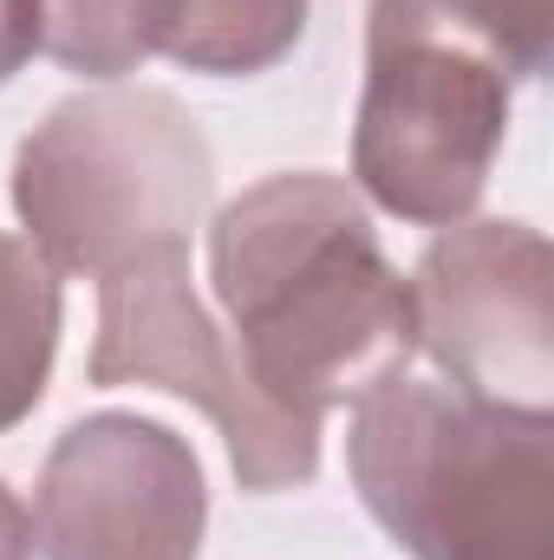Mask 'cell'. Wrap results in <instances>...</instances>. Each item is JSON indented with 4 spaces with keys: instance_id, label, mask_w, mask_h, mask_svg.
<instances>
[{
    "instance_id": "30bf717a",
    "label": "cell",
    "mask_w": 554,
    "mask_h": 560,
    "mask_svg": "<svg viewBox=\"0 0 554 560\" xmlns=\"http://www.w3.org/2000/svg\"><path fill=\"white\" fill-rule=\"evenodd\" d=\"M183 0H39V52L79 79L118 85L163 52Z\"/></svg>"
},
{
    "instance_id": "52a82bcc",
    "label": "cell",
    "mask_w": 554,
    "mask_h": 560,
    "mask_svg": "<svg viewBox=\"0 0 554 560\" xmlns=\"http://www.w3.org/2000/svg\"><path fill=\"white\" fill-rule=\"evenodd\" d=\"M203 528V463L170 423L92 411L46 450L33 489V541L46 560H196Z\"/></svg>"
},
{
    "instance_id": "8fae6325",
    "label": "cell",
    "mask_w": 554,
    "mask_h": 560,
    "mask_svg": "<svg viewBox=\"0 0 554 560\" xmlns=\"http://www.w3.org/2000/svg\"><path fill=\"white\" fill-rule=\"evenodd\" d=\"M307 33V0H183L163 52L209 79H249L280 66Z\"/></svg>"
},
{
    "instance_id": "7a4b0ae2",
    "label": "cell",
    "mask_w": 554,
    "mask_h": 560,
    "mask_svg": "<svg viewBox=\"0 0 554 560\" xmlns=\"http://www.w3.org/2000/svg\"><path fill=\"white\" fill-rule=\"evenodd\" d=\"M346 469L412 560H554V411H503L405 365L353 405Z\"/></svg>"
},
{
    "instance_id": "9c48e42d",
    "label": "cell",
    "mask_w": 554,
    "mask_h": 560,
    "mask_svg": "<svg viewBox=\"0 0 554 560\" xmlns=\"http://www.w3.org/2000/svg\"><path fill=\"white\" fill-rule=\"evenodd\" d=\"M66 293L26 235H0V430L33 418L59 359Z\"/></svg>"
},
{
    "instance_id": "4fadbf2b",
    "label": "cell",
    "mask_w": 554,
    "mask_h": 560,
    "mask_svg": "<svg viewBox=\"0 0 554 560\" xmlns=\"http://www.w3.org/2000/svg\"><path fill=\"white\" fill-rule=\"evenodd\" d=\"M33 509L0 482V560H33Z\"/></svg>"
},
{
    "instance_id": "5b68a950",
    "label": "cell",
    "mask_w": 554,
    "mask_h": 560,
    "mask_svg": "<svg viewBox=\"0 0 554 560\" xmlns=\"http://www.w3.org/2000/svg\"><path fill=\"white\" fill-rule=\"evenodd\" d=\"M509 79L437 39L366 46L353 118V189L412 229H457L489 189L509 138Z\"/></svg>"
},
{
    "instance_id": "8992f818",
    "label": "cell",
    "mask_w": 554,
    "mask_h": 560,
    "mask_svg": "<svg viewBox=\"0 0 554 560\" xmlns=\"http://www.w3.org/2000/svg\"><path fill=\"white\" fill-rule=\"evenodd\" d=\"M417 352L503 411H554V255L529 222H457L412 275Z\"/></svg>"
},
{
    "instance_id": "6da1fadb",
    "label": "cell",
    "mask_w": 554,
    "mask_h": 560,
    "mask_svg": "<svg viewBox=\"0 0 554 560\" xmlns=\"http://www.w3.org/2000/svg\"><path fill=\"white\" fill-rule=\"evenodd\" d=\"M209 280L249 385L300 423L359 405L417 352L412 280L346 176L280 170L209 222Z\"/></svg>"
},
{
    "instance_id": "7c38bea8",
    "label": "cell",
    "mask_w": 554,
    "mask_h": 560,
    "mask_svg": "<svg viewBox=\"0 0 554 560\" xmlns=\"http://www.w3.org/2000/svg\"><path fill=\"white\" fill-rule=\"evenodd\" d=\"M39 52V0H0V85Z\"/></svg>"
},
{
    "instance_id": "ba28073f",
    "label": "cell",
    "mask_w": 554,
    "mask_h": 560,
    "mask_svg": "<svg viewBox=\"0 0 554 560\" xmlns=\"http://www.w3.org/2000/svg\"><path fill=\"white\" fill-rule=\"evenodd\" d=\"M379 39H437L489 59L509 85H522L554 59V0H372L366 46Z\"/></svg>"
},
{
    "instance_id": "277c9868",
    "label": "cell",
    "mask_w": 554,
    "mask_h": 560,
    "mask_svg": "<svg viewBox=\"0 0 554 560\" xmlns=\"http://www.w3.org/2000/svg\"><path fill=\"white\" fill-rule=\"evenodd\" d=\"M92 385H157L170 398H189L222 430L229 463L249 495L300 489L320 469V423L275 411L209 306L189 287V248L143 255L131 268L99 280V339L85 359Z\"/></svg>"
},
{
    "instance_id": "3957f363",
    "label": "cell",
    "mask_w": 554,
    "mask_h": 560,
    "mask_svg": "<svg viewBox=\"0 0 554 560\" xmlns=\"http://www.w3.org/2000/svg\"><path fill=\"white\" fill-rule=\"evenodd\" d=\"M216 196V150L163 85L72 92L13 156V209L53 275L105 280L189 248Z\"/></svg>"
}]
</instances>
